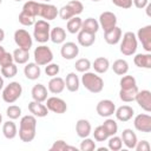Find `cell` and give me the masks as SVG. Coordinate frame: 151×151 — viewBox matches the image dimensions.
Listing matches in <instances>:
<instances>
[{"mask_svg": "<svg viewBox=\"0 0 151 151\" xmlns=\"http://www.w3.org/2000/svg\"><path fill=\"white\" fill-rule=\"evenodd\" d=\"M12 63H14V60H13V54L9 53V52H5L4 55L0 58V66L2 67V66H6V65H9V64H12Z\"/></svg>", "mask_w": 151, "mask_h": 151, "instance_id": "f907efd6", "label": "cell"}, {"mask_svg": "<svg viewBox=\"0 0 151 151\" xmlns=\"http://www.w3.org/2000/svg\"><path fill=\"white\" fill-rule=\"evenodd\" d=\"M145 7H146V14H147V17H150V15H151V14H150V9H151V5H150V4H147V5L145 6Z\"/></svg>", "mask_w": 151, "mask_h": 151, "instance_id": "11a10c76", "label": "cell"}, {"mask_svg": "<svg viewBox=\"0 0 151 151\" xmlns=\"http://www.w3.org/2000/svg\"><path fill=\"white\" fill-rule=\"evenodd\" d=\"M5 52H6V50H5V47L0 45V58H1L2 55H4V53H5Z\"/></svg>", "mask_w": 151, "mask_h": 151, "instance_id": "9f6ffc18", "label": "cell"}, {"mask_svg": "<svg viewBox=\"0 0 151 151\" xmlns=\"http://www.w3.org/2000/svg\"><path fill=\"white\" fill-rule=\"evenodd\" d=\"M17 73H18V67L15 63L1 67V76H4L5 78H13L17 76Z\"/></svg>", "mask_w": 151, "mask_h": 151, "instance_id": "8d00e7d4", "label": "cell"}, {"mask_svg": "<svg viewBox=\"0 0 151 151\" xmlns=\"http://www.w3.org/2000/svg\"><path fill=\"white\" fill-rule=\"evenodd\" d=\"M24 74L29 80H37L41 74L40 66L35 63H26V66L24 67Z\"/></svg>", "mask_w": 151, "mask_h": 151, "instance_id": "ffe728a7", "label": "cell"}, {"mask_svg": "<svg viewBox=\"0 0 151 151\" xmlns=\"http://www.w3.org/2000/svg\"><path fill=\"white\" fill-rule=\"evenodd\" d=\"M112 4L119 8L129 9L132 7V0H112Z\"/></svg>", "mask_w": 151, "mask_h": 151, "instance_id": "681fc988", "label": "cell"}, {"mask_svg": "<svg viewBox=\"0 0 151 151\" xmlns=\"http://www.w3.org/2000/svg\"><path fill=\"white\" fill-rule=\"evenodd\" d=\"M4 39H5V32H4L2 28H0V42H1Z\"/></svg>", "mask_w": 151, "mask_h": 151, "instance_id": "db71d44e", "label": "cell"}, {"mask_svg": "<svg viewBox=\"0 0 151 151\" xmlns=\"http://www.w3.org/2000/svg\"><path fill=\"white\" fill-rule=\"evenodd\" d=\"M46 107L48 109V111H52L54 113L61 114L65 113L67 111V104L64 99L58 98V97H50L46 100Z\"/></svg>", "mask_w": 151, "mask_h": 151, "instance_id": "9c48e42d", "label": "cell"}, {"mask_svg": "<svg viewBox=\"0 0 151 151\" xmlns=\"http://www.w3.org/2000/svg\"><path fill=\"white\" fill-rule=\"evenodd\" d=\"M79 149L81 151H93L96 149V142L88 137H85L83 138V140L80 142V145H79Z\"/></svg>", "mask_w": 151, "mask_h": 151, "instance_id": "f6af8a7d", "label": "cell"}, {"mask_svg": "<svg viewBox=\"0 0 151 151\" xmlns=\"http://www.w3.org/2000/svg\"><path fill=\"white\" fill-rule=\"evenodd\" d=\"M96 111L97 113L100 116V117H104V118H109L111 117L114 111H116V105L112 100L110 99H103L100 100L97 106H96Z\"/></svg>", "mask_w": 151, "mask_h": 151, "instance_id": "30bf717a", "label": "cell"}, {"mask_svg": "<svg viewBox=\"0 0 151 151\" xmlns=\"http://www.w3.org/2000/svg\"><path fill=\"white\" fill-rule=\"evenodd\" d=\"M60 54L64 59L66 60H72L79 54V47L76 42L73 41H66L63 42L61 48H60Z\"/></svg>", "mask_w": 151, "mask_h": 151, "instance_id": "7c38bea8", "label": "cell"}, {"mask_svg": "<svg viewBox=\"0 0 151 151\" xmlns=\"http://www.w3.org/2000/svg\"><path fill=\"white\" fill-rule=\"evenodd\" d=\"M67 4H68L70 7L73 9V12H74L76 15H79V14L83 12V9H84V5H83L80 1H78V0H71V1H68Z\"/></svg>", "mask_w": 151, "mask_h": 151, "instance_id": "c3c4849f", "label": "cell"}, {"mask_svg": "<svg viewBox=\"0 0 151 151\" xmlns=\"http://www.w3.org/2000/svg\"><path fill=\"white\" fill-rule=\"evenodd\" d=\"M122 142L123 144L127 147V149H134L138 139H137V134L132 131V129H124L122 132Z\"/></svg>", "mask_w": 151, "mask_h": 151, "instance_id": "ac0fdd59", "label": "cell"}, {"mask_svg": "<svg viewBox=\"0 0 151 151\" xmlns=\"http://www.w3.org/2000/svg\"><path fill=\"white\" fill-rule=\"evenodd\" d=\"M109 142H107V147L112 151H119L122 147H123V142H122V138L118 137V136H110L109 138Z\"/></svg>", "mask_w": 151, "mask_h": 151, "instance_id": "74e56055", "label": "cell"}, {"mask_svg": "<svg viewBox=\"0 0 151 151\" xmlns=\"http://www.w3.org/2000/svg\"><path fill=\"white\" fill-rule=\"evenodd\" d=\"M81 29L88 33H93L96 34L99 29V22L94 19V18H87L83 21L81 24Z\"/></svg>", "mask_w": 151, "mask_h": 151, "instance_id": "d6a6232c", "label": "cell"}, {"mask_svg": "<svg viewBox=\"0 0 151 151\" xmlns=\"http://www.w3.org/2000/svg\"><path fill=\"white\" fill-rule=\"evenodd\" d=\"M138 47V40L137 37L133 32H125L123 38H122V42H120V52L124 55H133L137 51Z\"/></svg>", "mask_w": 151, "mask_h": 151, "instance_id": "5b68a950", "label": "cell"}, {"mask_svg": "<svg viewBox=\"0 0 151 151\" xmlns=\"http://www.w3.org/2000/svg\"><path fill=\"white\" fill-rule=\"evenodd\" d=\"M37 132V118L33 114H26L20 119L19 138L24 143H29L35 138Z\"/></svg>", "mask_w": 151, "mask_h": 151, "instance_id": "6da1fadb", "label": "cell"}, {"mask_svg": "<svg viewBox=\"0 0 151 151\" xmlns=\"http://www.w3.org/2000/svg\"><path fill=\"white\" fill-rule=\"evenodd\" d=\"M42 1H46V2H48V1H51V0H42Z\"/></svg>", "mask_w": 151, "mask_h": 151, "instance_id": "94428289", "label": "cell"}, {"mask_svg": "<svg viewBox=\"0 0 151 151\" xmlns=\"http://www.w3.org/2000/svg\"><path fill=\"white\" fill-rule=\"evenodd\" d=\"M104 39L109 45H117L122 39V29L114 26L104 32Z\"/></svg>", "mask_w": 151, "mask_h": 151, "instance_id": "e0dca14e", "label": "cell"}, {"mask_svg": "<svg viewBox=\"0 0 151 151\" xmlns=\"http://www.w3.org/2000/svg\"><path fill=\"white\" fill-rule=\"evenodd\" d=\"M1 123H2V114L0 113V124H1Z\"/></svg>", "mask_w": 151, "mask_h": 151, "instance_id": "680465c9", "label": "cell"}, {"mask_svg": "<svg viewBox=\"0 0 151 151\" xmlns=\"http://www.w3.org/2000/svg\"><path fill=\"white\" fill-rule=\"evenodd\" d=\"M99 27H101L105 31L117 26V17L113 12H110V11H106V12H103L100 15H99Z\"/></svg>", "mask_w": 151, "mask_h": 151, "instance_id": "4fadbf2b", "label": "cell"}, {"mask_svg": "<svg viewBox=\"0 0 151 151\" xmlns=\"http://www.w3.org/2000/svg\"><path fill=\"white\" fill-rule=\"evenodd\" d=\"M28 111L34 117H38V118H44L48 114V109L46 107V105L35 100H32L28 103Z\"/></svg>", "mask_w": 151, "mask_h": 151, "instance_id": "2e32d148", "label": "cell"}, {"mask_svg": "<svg viewBox=\"0 0 151 151\" xmlns=\"http://www.w3.org/2000/svg\"><path fill=\"white\" fill-rule=\"evenodd\" d=\"M76 132H77L78 137H80V138L88 137L92 132V127H91L90 122L87 119H79L76 123Z\"/></svg>", "mask_w": 151, "mask_h": 151, "instance_id": "7402d4cb", "label": "cell"}, {"mask_svg": "<svg viewBox=\"0 0 151 151\" xmlns=\"http://www.w3.org/2000/svg\"><path fill=\"white\" fill-rule=\"evenodd\" d=\"M13 54V60L15 64H19V65H22V64H26L29 59V51L27 50H24V48H15L14 52L12 53Z\"/></svg>", "mask_w": 151, "mask_h": 151, "instance_id": "f546056e", "label": "cell"}, {"mask_svg": "<svg viewBox=\"0 0 151 151\" xmlns=\"http://www.w3.org/2000/svg\"><path fill=\"white\" fill-rule=\"evenodd\" d=\"M114 114H116V118H117L119 122L125 123V122H129V120L133 117L134 110H133L131 106H129V105H123V106L118 107V109L114 111Z\"/></svg>", "mask_w": 151, "mask_h": 151, "instance_id": "d6986e66", "label": "cell"}, {"mask_svg": "<svg viewBox=\"0 0 151 151\" xmlns=\"http://www.w3.org/2000/svg\"><path fill=\"white\" fill-rule=\"evenodd\" d=\"M1 2H2V0H0V5H1Z\"/></svg>", "mask_w": 151, "mask_h": 151, "instance_id": "be15d7a7", "label": "cell"}, {"mask_svg": "<svg viewBox=\"0 0 151 151\" xmlns=\"http://www.w3.org/2000/svg\"><path fill=\"white\" fill-rule=\"evenodd\" d=\"M137 40H139L143 45V48L146 52H151V25H146L138 29Z\"/></svg>", "mask_w": 151, "mask_h": 151, "instance_id": "8fae6325", "label": "cell"}, {"mask_svg": "<svg viewBox=\"0 0 151 151\" xmlns=\"http://www.w3.org/2000/svg\"><path fill=\"white\" fill-rule=\"evenodd\" d=\"M133 63L136 66L140 68H151V53H138L133 58Z\"/></svg>", "mask_w": 151, "mask_h": 151, "instance_id": "cb8c5ba5", "label": "cell"}, {"mask_svg": "<svg viewBox=\"0 0 151 151\" xmlns=\"http://www.w3.org/2000/svg\"><path fill=\"white\" fill-rule=\"evenodd\" d=\"M65 150H73V151H77V147L74 146H70L66 144L65 140H55L53 143V145L50 147V151H65Z\"/></svg>", "mask_w": 151, "mask_h": 151, "instance_id": "ab89813d", "label": "cell"}, {"mask_svg": "<svg viewBox=\"0 0 151 151\" xmlns=\"http://www.w3.org/2000/svg\"><path fill=\"white\" fill-rule=\"evenodd\" d=\"M91 1H93V2H98V1H100V0H91Z\"/></svg>", "mask_w": 151, "mask_h": 151, "instance_id": "91938a15", "label": "cell"}, {"mask_svg": "<svg viewBox=\"0 0 151 151\" xmlns=\"http://www.w3.org/2000/svg\"><path fill=\"white\" fill-rule=\"evenodd\" d=\"M39 9H40V2H37V1H33V0H29V1L25 2L24 6H22V11L31 14L34 18L39 17Z\"/></svg>", "mask_w": 151, "mask_h": 151, "instance_id": "e575fe53", "label": "cell"}, {"mask_svg": "<svg viewBox=\"0 0 151 151\" xmlns=\"http://www.w3.org/2000/svg\"><path fill=\"white\" fill-rule=\"evenodd\" d=\"M134 100L137 101V104L146 112L151 111V92L149 90H142L138 91L136 94Z\"/></svg>", "mask_w": 151, "mask_h": 151, "instance_id": "9a60e30c", "label": "cell"}, {"mask_svg": "<svg viewBox=\"0 0 151 151\" xmlns=\"http://www.w3.org/2000/svg\"><path fill=\"white\" fill-rule=\"evenodd\" d=\"M91 67H93L96 73L103 74V73H106L107 70L110 68V61L105 57H98V58L94 59V61L91 65Z\"/></svg>", "mask_w": 151, "mask_h": 151, "instance_id": "d4e9b609", "label": "cell"}, {"mask_svg": "<svg viewBox=\"0 0 151 151\" xmlns=\"http://www.w3.org/2000/svg\"><path fill=\"white\" fill-rule=\"evenodd\" d=\"M4 85H5V84H4V78L0 76V90L4 88Z\"/></svg>", "mask_w": 151, "mask_h": 151, "instance_id": "6f0895ef", "label": "cell"}, {"mask_svg": "<svg viewBox=\"0 0 151 151\" xmlns=\"http://www.w3.org/2000/svg\"><path fill=\"white\" fill-rule=\"evenodd\" d=\"M138 86H133V87H129V88H120L119 91V98L120 100H123L124 103H131L134 100L136 94L138 92Z\"/></svg>", "mask_w": 151, "mask_h": 151, "instance_id": "f1b7e54d", "label": "cell"}, {"mask_svg": "<svg viewBox=\"0 0 151 151\" xmlns=\"http://www.w3.org/2000/svg\"><path fill=\"white\" fill-rule=\"evenodd\" d=\"M81 84L87 91L92 93H99L104 88V80L101 79V77L90 71L84 72V74L81 76Z\"/></svg>", "mask_w": 151, "mask_h": 151, "instance_id": "7a4b0ae2", "label": "cell"}, {"mask_svg": "<svg viewBox=\"0 0 151 151\" xmlns=\"http://www.w3.org/2000/svg\"><path fill=\"white\" fill-rule=\"evenodd\" d=\"M59 13V9L51 4H45L40 2V9H39V17L42 18L44 20H54Z\"/></svg>", "mask_w": 151, "mask_h": 151, "instance_id": "5bb4252c", "label": "cell"}, {"mask_svg": "<svg viewBox=\"0 0 151 151\" xmlns=\"http://www.w3.org/2000/svg\"><path fill=\"white\" fill-rule=\"evenodd\" d=\"M92 133H93V137H94V139H96L97 142H105V140L109 138V134H107V132L105 131V129L103 127V125L97 126Z\"/></svg>", "mask_w": 151, "mask_h": 151, "instance_id": "ee69618b", "label": "cell"}, {"mask_svg": "<svg viewBox=\"0 0 151 151\" xmlns=\"http://www.w3.org/2000/svg\"><path fill=\"white\" fill-rule=\"evenodd\" d=\"M111 67L113 72L118 76H124L129 72V63L125 59H117Z\"/></svg>", "mask_w": 151, "mask_h": 151, "instance_id": "836d02e7", "label": "cell"}, {"mask_svg": "<svg viewBox=\"0 0 151 151\" xmlns=\"http://www.w3.org/2000/svg\"><path fill=\"white\" fill-rule=\"evenodd\" d=\"M134 129L139 132L149 133L151 132V116L147 113H139L133 119Z\"/></svg>", "mask_w": 151, "mask_h": 151, "instance_id": "ba28073f", "label": "cell"}, {"mask_svg": "<svg viewBox=\"0 0 151 151\" xmlns=\"http://www.w3.org/2000/svg\"><path fill=\"white\" fill-rule=\"evenodd\" d=\"M47 88H48V91L51 93L59 94L65 88V80L63 78H60V77H57V76L55 77H52L51 80L47 84Z\"/></svg>", "mask_w": 151, "mask_h": 151, "instance_id": "44dd1931", "label": "cell"}, {"mask_svg": "<svg viewBox=\"0 0 151 151\" xmlns=\"http://www.w3.org/2000/svg\"><path fill=\"white\" fill-rule=\"evenodd\" d=\"M50 40L53 44H63L66 40V32L63 27H54L50 32Z\"/></svg>", "mask_w": 151, "mask_h": 151, "instance_id": "83f0119b", "label": "cell"}, {"mask_svg": "<svg viewBox=\"0 0 151 151\" xmlns=\"http://www.w3.org/2000/svg\"><path fill=\"white\" fill-rule=\"evenodd\" d=\"M33 57H34V63L38 64L39 66H46L53 60V53L51 48L46 45H40L35 47L33 52Z\"/></svg>", "mask_w": 151, "mask_h": 151, "instance_id": "8992f818", "label": "cell"}, {"mask_svg": "<svg viewBox=\"0 0 151 151\" xmlns=\"http://www.w3.org/2000/svg\"><path fill=\"white\" fill-rule=\"evenodd\" d=\"M34 28H33V38L40 42L45 44L50 40V32H51V25L47 20L40 19L34 22Z\"/></svg>", "mask_w": 151, "mask_h": 151, "instance_id": "3957f363", "label": "cell"}, {"mask_svg": "<svg viewBox=\"0 0 151 151\" xmlns=\"http://www.w3.org/2000/svg\"><path fill=\"white\" fill-rule=\"evenodd\" d=\"M18 19H19V22H20L22 26H32V25H34V22H35V18L32 17L31 14L24 12V11H21V13L19 14V18H18Z\"/></svg>", "mask_w": 151, "mask_h": 151, "instance_id": "b9f144b4", "label": "cell"}, {"mask_svg": "<svg viewBox=\"0 0 151 151\" xmlns=\"http://www.w3.org/2000/svg\"><path fill=\"white\" fill-rule=\"evenodd\" d=\"M14 1H21V0H14Z\"/></svg>", "mask_w": 151, "mask_h": 151, "instance_id": "6125c7cd", "label": "cell"}, {"mask_svg": "<svg viewBox=\"0 0 151 151\" xmlns=\"http://www.w3.org/2000/svg\"><path fill=\"white\" fill-rule=\"evenodd\" d=\"M103 127H104L105 131L107 132L109 137H110V136H114V134H117V132H118V124H117V122H116L114 119H111L110 117L103 123Z\"/></svg>", "mask_w": 151, "mask_h": 151, "instance_id": "d590c367", "label": "cell"}, {"mask_svg": "<svg viewBox=\"0 0 151 151\" xmlns=\"http://www.w3.org/2000/svg\"><path fill=\"white\" fill-rule=\"evenodd\" d=\"M81 24H83V20L78 15H76V17H73V18H71V19L67 20L66 29H67L68 33L76 34V33H78L81 29Z\"/></svg>", "mask_w": 151, "mask_h": 151, "instance_id": "1f68e13d", "label": "cell"}, {"mask_svg": "<svg viewBox=\"0 0 151 151\" xmlns=\"http://www.w3.org/2000/svg\"><path fill=\"white\" fill-rule=\"evenodd\" d=\"M2 133H4L5 138H7V139L15 138V136L18 134V129H17L15 123L12 122V120L5 122L4 125H2Z\"/></svg>", "mask_w": 151, "mask_h": 151, "instance_id": "4dcf8cb0", "label": "cell"}, {"mask_svg": "<svg viewBox=\"0 0 151 151\" xmlns=\"http://www.w3.org/2000/svg\"><path fill=\"white\" fill-rule=\"evenodd\" d=\"M91 61L87 59V58H80V59H78L77 61H76V64H74V67H76V70L78 71V72H81V73H84V72H87L90 68H91Z\"/></svg>", "mask_w": 151, "mask_h": 151, "instance_id": "f35d334b", "label": "cell"}, {"mask_svg": "<svg viewBox=\"0 0 151 151\" xmlns=\"http://www.w3.org/2000/svg\"><path fill=\"white\" fill-rule=\"evenodd\" d=\"M132 4H133L137 8L143 9V8H145V6L149 4V0H132Z\"/></svg>", "mask_w": 151, "mask_h": 151, "instance_id": "f5cc1de1", "label": "cell"}, {"mask_svg": "<svg viewBox=\"0 0 151 151\" xmlns=\"http://www.w3.org/2000/svg\"><path fill=\"white\" fill-rule=\"evenodd\" d=\"M31 94H32L33 100L44 103V101L47 99V88H46V86L42 85V84H37V85H34V86L32 87Z\"/></svg>", "mask_w": 151, "mask_h": 151, "instance_id": "603a6c76", "label": "cell"}, {"mask_svg": "<svg viewBox=\"0 0 151 151\" xmlns=\"http://www.w3.org/2000/svg\"><path fill=\"white\" fill-rule=\"evenodd\" d=\"M14 41L19 48H24L27 51H29L33 45V39L31 34L24 28H19L14 32Z\"/></svg>", "mask_w": 151, "mask_h": 151, "instance_id": "52a82bcc", "label": "cell"}, {"mask_svg": "<svg viewBox=\"0 0 151 151\" xmlns=\"http://www.w3.org/2000/svg\"><path fill=\"white\" fill-rule=\"evenodd\" d=\"M80 86V80L74 72H70L65 78V87L70 92H77Z\"/></svg>", "mask_w": 151, "mask_h": 151, "instance_id": "4316f807", "label": "cell"}, {"mask_svg": "<svg viewBox=\"0 0 151 151\" xmlns=\"http://www.w3.org/2000/svg\"><path fill=\"white\" fill-rule=\"evenodd\" d=\"M6 114L9 119L14 120V119H18L20 116H21V109L17 105H9L6 110Z\"/></svg>", "mask_w": 151, "mask_h": 151, "instance_id": "bcb514c9", "label": "cell"}, {"mask_svg": "<svg viewBox=\"0 0 151 151\" xmlns=\"http://www.w3.org/2000/svg\"><path fill=\"white\" fill-rule=\"evenodd\" d=\"M22 93V86L19 81H11L2 90V99L7 104L15 103Z\"/></svg>", "mask_w": 151, "mask_h": 151, "instance_id": "277c9868", "label": "cell"}, {"mask_svg": "<svg viewBox=\"0 0 151 151\" xmlns=\"http://www.w3.org/2000/svg\"><path fill=\"white\" fill-rule=\"evenodd\" d=\"M134 149L137 151H150V144L147 140H140V142H137Z\"/></svg>", "mask_w": 151, "mask_h": 151, "instance_id": "816d5d0a", "label": "cell"}, {"mask_svg": "<svg viewBox=\"0 0 151 151\" xmlns=\"http://www.w3.org/2000/svg\"><path fill=\"white\" fill-rule=\"evenodd\" d=\"M58 15L60 17V19H61V20H65V21H66V20H68V19H71V18H73V17H76V14H74L73 9L70 7V5H68V4L64 5V6L59 9Z\"/></svg>", "mask_w": 151, "mask_h": 151, "instance_id": "60d3db41", "label": "cell"}, {"mask_svg": "<svg viewBox=\"0 0 151 151\" xmlns=\"http://www.w3.org/2000/svg\"><path fill=\"white\" fill-rule=\"evenodd\" d=\"M120 88H129V87H133L137 85V81H136V78L133 76H123L120 81Z\"/></svg>", "mask_w": 151, "mask_h": 151, "instance_id": "7bdbcfd3", "label": "cell"}, {"mask_svg": "<svg viewBox=\"0 0 151 151\" xmlns=\"http://www.w3.org/2000/svg\"><path fill=\"white\" fill-rule=\"evenodd\" d=\"M94 41H96V34L85 32L83 29H80L78 32V42H79L80 46L90 47V46H92L94 44Z\"/></svg>", "mask_w": 151, "mask_h": 151, "instance_id": "484cf974", "label": "cell"}, {"mask_svg": "<svg viewBox=\"0 0 151 151\" xmlns=\"http://www.w3.org/2000/svg\"><path fill=\"white\" fill-rule=\"evenodd\" d=\"M59 72H60V67H59L58 64L50 63V64H47V65L45 66V73H46V76H48V77H51V78L58 76Z\"/></svg>", "mask_w": 151, "mask_h": 151, "instance_id": "7dc6e473", "label": "cell"}]
</instances>
